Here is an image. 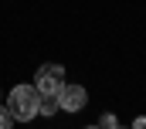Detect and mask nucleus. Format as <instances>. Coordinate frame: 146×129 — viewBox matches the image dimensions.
<instances>
[{"instance_id": "1", "label": "nucleus", "mask_w": 146, "mask_h": 129, "mask_svg": "<svg viewBox=\"0 0 146 129\" xmlns=\"http://www.w3.org/2000/svg\"><path fill=\"white\" fill-rule=\"evenodd\" d=\"M37 102H41V92L34 85H14L7 95V112L14 116V122H31L37 116Z\"/></svg>"}, {"instance_id": "2", "label": "nucleus", "mask_w": 146, "mask_h": 129, "mask_svg": "<svg viewBox=\"0 0 146 129\" xmlns=\"http://www.w3.org/2000/svg\"><path fill=\"white\" fill-rule=\"evenodd\" d=\"M61 85H65V64H41L37 68V78H34V88L41 92V95H58L61 92Z\"/></svg>"}, {"instance_id": "3", "label": "nucleus", "mask_w": 146, "mask_h": 129, "mask_svg": "<svg viewBox=\"0 0 146 129\" xmlns=\"http://www.w3.org/2000/svg\"><path fill=\"white\" fill-rule=\"evenodd\" d=\"M85 102H88V92L82 88V85H61V92H58V109H65V112H82L85 109Z\"/></svg>"}, {"instance_id": "4", "label": "nucleus", "mask_w": 146, "mask_h": 129, "mask_svg": "<svg viewBox=\"0 0 146 129\" xmlns=\"http://www.w3.org/2000/svg\"><path fill=\"white\" fill-rule=\"evenodd\" d=\"M58 112V95H41V102H37V116H54Z\"/></svg>"}, {"instance_id": "5", "label": "nucleus", "mask_w": 146, "mask_h": 129, "mask_svg": "<svg viewBox=\"0 0 146 129\" xmlns=\"http://www.w3.org/2000/svg\"><path fill=\"white\" fill-rule=\"evenodd\" d=\"M0 129H14V116L7 112V105H0Z\"/></svg>"}, {"instance_id": "6", "label": "nucleus", "mask_w": 146, "mask_h": 129, "mask_svg": "<svg viewBox=\"0 0 146 129\" xmlns=\"http://www.w3.org/2000/svg\"><path fill=\"white\" fill-rule=\"evenodd\" d=\"M119 122H115V116L112 112H106V116H99V129H115Z\"/></svg>"}, {"instance_id": "7", "label": "nucleus", "mask_w": 146, "mask_h": 129, "mask_svg": "<svg viewBox=\"0 0 146 129\" xmlns=\"http://www.w3.org/2000/svg\"><path fill=\"white\" fill-rule=\"evenodd\" d=\"M129 129H146V116H136V119H133V126Z\"/></svg>"}, {"instance_id": "8", "label": "nucleus", "mask_w": 146, "mask_h": 129, "mask_svg": "<svg viewBox=\"0 0 146 129\" xmlns=\"http://www.w3.org/2000/svg\"><path fill=\"white\" fill-rule=\"evenodd\" d=\"M82 129H99V126H82Z\"/></svg>"}, {"instance_id": "9", "label": "nucleus", "mask_w": 146, "mask_h": 129, "mask_svg": "<svg viewBox=\"0 0 146 129\" xmlns=\"http://www.w3.org/2000/svg\"><path fill=\"white\" fill-rule=\"evenodd\" d=\"M115 129H122V126H115Z\"/></svg>"}]
</instances>
